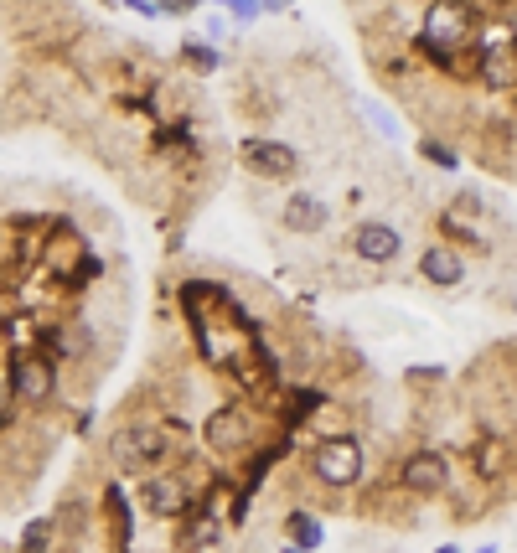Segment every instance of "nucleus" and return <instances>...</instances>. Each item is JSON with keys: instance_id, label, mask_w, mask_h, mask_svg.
<instances>
[{"instance_id": "nucleus-18", "label": "nucleus", "mask_w": 517, "mask_h": 553, "mask_svg": "<svg viewBox=\"0 0 517 553\" xmlns=\"http://www.w3.org/2000/svg\"><path fill=\"white\" fill-rule=\"evenodd\" d=\"M11 409H16V404H11V388H6V367H0V424L11 419Z\"/></svg>"}, {"instance_id": "nucleus-9", "label": "nucleus", "mask_w": 517, "mask_h": 553, "mask_svg": "<svg viewBox=\"0 0 517 553\" xmlns=\"http://www.w3.org/2000/svg\"><path fill=\"white\" fill-rule=\"evenodd\" d=\"M140 497H145V507L156 512V517H176V512H187V486H181L176 476H150V481L140 486Z\"/></svg>"}, {"instance_id": "nucleus-17", "label": "nucleus", "mask_w": 517, "mask_h": 553, "mask_svg": "<svg viewBox=\"0 0 517 553\" xmlns=\"http://www.w3.org/2000/svg\"><path fill=\"white\" fill-rule=\"evenodd\" d=\"M187 63H197L202 73H212V68H218V57H212L207 47H197V42H192V47H187Z\"/></svg>"}, {"instance_id": "nucleus-10", "label": "nucleus", "mask_w": 517, "mask_h": 553, "mask_svg": "<svg viewBox=\"0 0 517 553\" xmlns=\"http://www.w3.org/2000/svg\"><path fill=\"white\" fill-rule=\"evenodd\" d=\"M114 460L119 466H130V471H140L145 460H156L161 455V445H156V435H150V429H125V435H114Z\"/></svg>"}, {"instance_id": "nucleus-7", "label": "nucleus", "mask_w": 517, "mask_h": 553, "mask_svg": "<svg viewBox=\"0 0 517 553\" xmlns=\"http://www.w3.org/2000/svg\"><path fill=\"white\" fill-rule=\"evenodd\" d=\"M249 440H254V429H249V419H243L233 404H228V409H218V414L207 419V445L218 450V455H238Z\"/></svg>"}, {"instance_id": "nucleus-21", "label": "nucleus", "mask_w": 517, "mask_h": 553, "mask_svg": "<svg viewBox=\"0 0 517 553\" xmlns=\"http://www.w3.org/2000/svg\"><path fill=\"white\" fill-rule=\"evenodd\" d=\"M290 553H295V548H290Z\"/></svg>"}, {"instance_id": "nucleus-20", "label": "nucleus", "mask_w": 517, "mask_h": 553, "mask_svg": "<svg viewBox=\"0 0 517 553\" xmlns=\"http://www.w3.org/2000/svg\"><path fill=\"white\" fill-rule=\"evenodd\" d=\"M481 553H492V548H481Z\"/></svg>"}, {"instance_id": "nucleus-11", "label": "nucleus", "mask_w": 517, "mask_h": 553, "mask_svg": "<svg viewBox=\"0 0 517 553\" xmlns=\"http://www.w3.org/2000/svg\"><path fill=\"white\" fill-rule=\"evenodd\" d=\"M285 228H290V233H321V228H326V202L311 197V192L285 197Z\"/></svg>"}, {"instance_id": "nucleus-8", "label": "nucleus", "mask_w": 517, "mask_h": 553, "mask_svg": "<svg viewBox=\"0 0 517 553\" xmlns=\"http://www.w3.org/2000/svg\"><path fill=\"white\" fill-rule=\"evenodd\" d=\"M419 274L430 285H440V290H455L466 280V259L455 254V249H445V243H430V249L419 254Z\"/></svg>"}, {"instance_id": "nucleus-16", "label": "nucleus", "mask_w": 517, "mask_h": 553, "mask_svg": "<svg viewBox=\"0 0 517 553\" xmlns=\"http://www.w3.org/2000/svg\"><path fill=\"white\" fill-rule=\"evenodd\" d=\"M471 460H476V466H481L486 476H492V471L502 466V445H497V440H486L481 450H471Z\"/></svg>"}, {"instance_id": "nucleus-12", "label": "nucleus", "mask_w": 517, "mask_h": 553, "mask_svg": "<svg viewBox=\"0 0 517 553\" xmlns=\"http://www.w3.org/2000/svg\"><path fill=\"white\" fill-rule=\"evenodd\" d=\"M285 528H290V538H295V553H306V548H321V522L311 517V512H290V522H285Z\"/></svg>"}, {"instance_id": "nucleus-13", "label": "nucleus", "mask_w": 517, "mask_h": 553, "mask_svg": "<svg viewBox=\"0 0 517 553\" xmlns=\"http://www.w3.org/2000/svg\"><path fill=\"white\" fill-rule=\"evenodd\" d=\"M52 522L47 517H37V522H26V533H21V553H47L52 548Z\"/></svg>"}, {"instance_id": "nucleus-15", "label": "nucleus", "mask_w": 517, "mask_h": 553, "mask_svg": "<svg viewBox=\"0 0 517 553\" xmlns=\"http://www.w3.org/2000/svg\"><path fill=\"white\" fill-rule=\"evenodd\" d=\"M419 156H424V161H435L440 171H455V150L440 145V140H424V145H419Z\"/></svg>"}, {"instance_id": "nucleus-5", "label": "nucleus", "mask_w": 517, "mask_h": 553, "mask_svg": "<svg viewBox=\"0 0 517 553\" xmlns=\"http://www.w3.org/2000/svg\"><path fill=\"white\" fill-rule=\"evenodd\" d=\"M243 161H249L259 176H275V181L300 171V156L285 140H249V145H243Z\"/></svg>"}, {"instance_id": "nucleus-1", "label": "nucleus", "mask_w": 517, "mask_h": 553, "mask_svg": "<svg viewBox=\"0 0 517 553\" xmlns=\"http://www.w3.org/2000/svg\"><path fill=\"white\" fill-rule=\"evenodd\" d=\"M6 388H11V404L47 409L52 393H57V362L42 347H16L6 357Z\"/></svg>"}, {"instance_id": "nucleus-2", "label": "nucleus", "mask_w": 517, "mask_h": 553, "mask_svg": "<svg viewBox=\"0 0 517 553\" xmlns=\"http://www.w3.org/2000/svg\"><path fill=\"white\" fill-rule=\"evenodd\" d=\"M311 471L321 486H357L362 476V445L352 435H337V440H321V450L311 455Z\"/></svg>"}, {"instance_id": "nucleus-6", "label": "nucleus", "mask_w": 517, "mask_h": 553, "mask_svg": "<svg viewBox=\"0 0 517 553\" xmlns=\"http://www.w3.org/2000/svg\"><path fill=\"white\" fill-rule=\"evenodd\" d=\"M399 481H404L409 491H419V497H430V491H445V486H450V471H445V460H440L435 450H414V455L404 460Z\"/></svg>"}, {"instance_id": "nucleus-4", "label": "nucleus", "mask_w": 517, "mask_h": 553, "mask_svg": "<svg viewBox=\"0 0 517 553\" xmlns=\"http://www.w3.org/2000/svg\"><path fill=\"white\" fill-rule=\"evenodd\" d=\"M399 249H404V238L393 223H357L352 228V254L368 259V264H393Z\"/></svg>"}, {"instance_id": "nucleus-14", "label": "nucleus", "mask_w": 517, "mask_h": 553, "mask_svg": "<svg viewBox=\"0 0 517 553\" xmlns=\"http://www.w3.org/2000/svg\"><path fill=\"white\" fill-rule=\"evenodd\" d=\"M486 78H492V83H517V57L512 52H486Z\"/></svg>"}, {"instance_id": "nucleus-3", "label": "nucleus", "mask_w": 517, "mask_h": 553, "mask_svg": "<svg viewBox=\"0 0 517 553\" xmlns=\"http://www.w3.org/2000/svg\"><path fill=\"white\" fill-rule=\"evenodd\" d=\"M471 37V16L466 6H430L424 11V47H430V57H450V47H461Z\"/></svg>"}, {"instance_id": "nucleus-19", "label": "nucleus", "mask_w": 517, "mask_h": 553, "mask_svg": "<svg viewBox=\"0 0 517 553\" xmlns=\"http://www.w3.org/2000/svg\"><path fill=\"white\" fill-rule=\"evenodd\" d=\"M435 553H461V548H435Z\"/></svg>"}]
</instances>
